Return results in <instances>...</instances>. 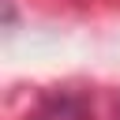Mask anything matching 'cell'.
Segmentation results:
<instances>
[{
    "mask_svg": "<svg viewBox=\"0 0 120 120\" xmlns=\"http://www.w3.org/2000/svg\"><path fill=\"white\" fill-rule=\"evenodd\" d=\"M38 120H82V109L75 101H56L52 109H45Z\"/></svg>",
    "mask_w": 120,
    "mask_h": 120,
    "instance_id": "1",
    "label": "cell"
}]
</instances>
